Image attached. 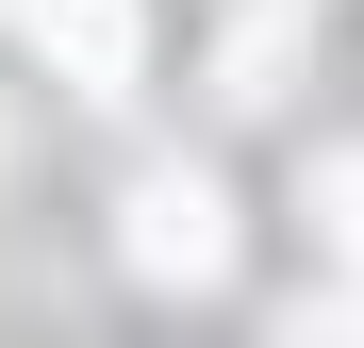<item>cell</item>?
<instances>
[{"label": "cell", "mask_w": 364, "mask_h": 348, "mask_svg": "<svg viewBox=\"0 0 364 348\" xmlns=\"http://www.w3.org/2000/svg\"><path fill=\"white\" fill-rule=\"evenodd\" d=\"M215 265H232V199L199 183V166H149L133 183V282H182V299H199Z\"/></svg>", "instance_id": "obj_1"}, {"label": "cell", "mask_w": 364, "mask_h": 348, "mask_svg": "<svg viewBox=\"0 0 364 348\" xmlns=\"http://www.w3.org/2000/svg\"><path fill=\"white\" fill-rule=\"evenodd\" d=\"M17 33H33L83 100H116V83L149 67V17H133V0H17Z\"/></svg>", "instance_id": "obj_2"}, {"label": "cell", "mask_w": 364, "mask_h": 348, "mask_svg": "<svg viewBox=\"0 0 364 348\" xmlns=\"http://www.w3.org/2000/svg\"><path fill=\"white\" fill-rule=\"evenodd\" d=\"M315 232H331V265L364 282V149H348V166H315Z\"/></svg>", "instance_id": "obj_3"}, {"label": "cell", "mask_w": 364, "mask_h": 348, "mask_svg": "<svg viewBox=\"0 0 364 348\" xmlns=\"http://www.w3.org/2000/svg\"><path fill=\"white\" fill-rule=\"evenodd\" d=\"M282 348H364V282H331V299H298V315H282Z\"/></svg>", "instance_id": "obj_4"}]
</instances>
